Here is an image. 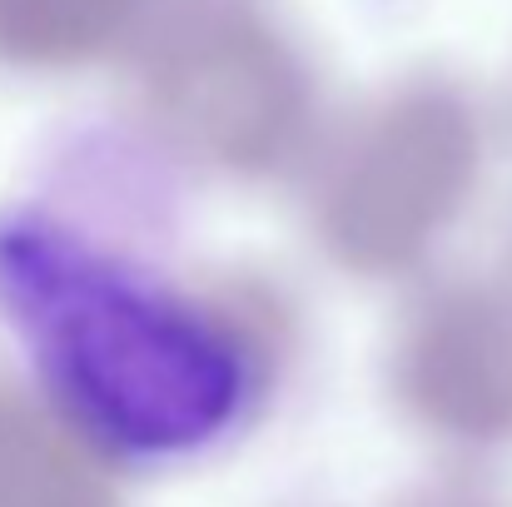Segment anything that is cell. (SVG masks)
I'll return each instance as SVG.
<instances>
[{
  "instance_id": "obj_1",
  "label": "cell",
  "mask_w": 512,
  "mask_h": 507,
  "mask_svg": "<svg viewBox=\"0 0 512 507\" xmlns=\"http://www.w3.org/2000/svg\"><path fill=\"white\" fill-rule=\"evenodd\" d=\"M0 329L55 418L115 468H194L264 398V353L229 309L60 204L0 209Z\"/></svg>"
},
{
  "instance_id": "obj_2",
  "label": "cell",
  "mask_w": 512,
  "mask_h": 507,
  "mask_svg": "<svg viewBox=\"0 0 512 507\" xmlns=\"http://www.w3.org/2000/svg\"><path fill=\"white\" fill-rule=\"evenodd\" d=\"M125 0H0V35L5 40H80L100 35Z\"/></svg>"
}]
</instances>
